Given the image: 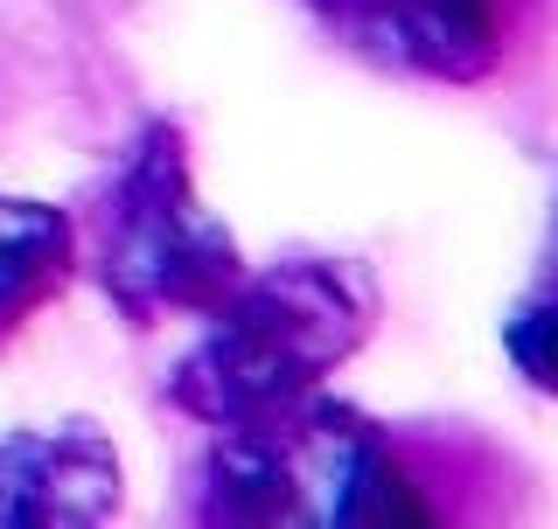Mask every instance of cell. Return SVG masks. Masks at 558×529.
<instances>
[{"mask_svg": "<svg viewBox=\"0 0 558 529\" xmlns=\"http://www.w3.org/2000/svg\"><path fill=\"white\" fill-rule=\"evenodd\" d=\"M105 299L126 321H168V313H209L244 279L238 244L196 202L189 153L174 126H147L133 139L126 168L105 196Z\"/></svg>", "mask_w": 558, "mask_h": 529, "instance_id": "cell-3", "label": "cell"}, {"mask_svg": "<svg viewBox=\"0 0 558 529\" xmlns=\"http://www.w3.org/2000/svg\"><path fill=\"white\" fill-rule=\"evenodd\" d=\"M119 460L112 439L92 426H43L0 439V529H57V522H112L119 516Z\"/></svg>", "mask_w": 558, "mask_h": 529, "instance_id": "cell-5", "label": "cell"}, {"mask_svg": "<svg viewBox=\"0 0 558 529\" xmlns=\"http://www.w3.org/2000/svg\"><path fill=\"white\" fill-rule=\"evenodd\" d=\"M217 453L203 467V522L258 529H391L426 522V495L405 481L391 439L336 397H301L266 418L217 426Z\"/></svg>", "mask_w": 558, "mask_h": 529, "instance_id": "cell-2", "label": "cell"}, {"mask_svg": "<svg viewBox=\"0 0 558 529\" xmlns=\"http://www.w3.org/2000/svg\"><path fill=\"white\" fill-rule=\"evenodd\" d=\"M77 264V231L49 202H0V334H14Z\"/></svg>", "mask_w": 558, "mask_h": 529, "instance_id": "cell-6", "label": "cell"}, {"mask_svg": "<svg viewBox=\"0 0 558 529\" xmlns=\"http://www.w3.org/2000/svg\"><path fill=\"white\" fill-rule=\"evenodd\" d=\"M502 342H510V362L523 369V377H531L537 391L558 397V299H537V307H523Z\"/></svg>", "mask_w": 558, "mask_h": 529, "instance_id": "cell-7", "label": "cell"}, {"mask_svg": "<svg viewBox=\"0 0 558 529\" xmlns=\"http://www.w3.org/2000/svg\"><path fill=\"white\" fill-rule=\"evenodd\" d=\"M371 321L377 286L349 258H293L279 272L238 279L174 369V404L203 426H244L301 404L363 348Z\"/></svg>", "mask_w": 558, "mask_h": 529, "instance_id": "cell-1", "label": "cell"}, {"mask_svg": "<svg viewBox=\"0 0 558 529\" xmlns=\"http://www.w3.org/2000/svg\"><path fill=\"white\" fill-rule=\"evenodd\" d=\"M307 8L384 70L475 84L510 57L523 0H307Z\"/></svg>", "mask_w": 558, "mask_h": 529, "instance_id": "cell-4", "label": "cell"}]
</instances>
